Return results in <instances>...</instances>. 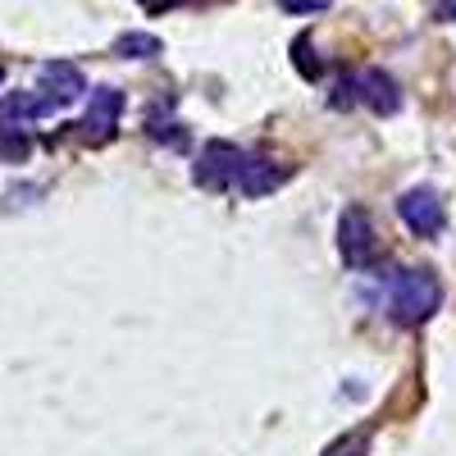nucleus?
Instances as JSON below:
<instances>
[{
    "instance_id": "7",
    "label": "nucleus",
    "mask_w": 456,
    "mask_h": 456,
    "mask_svg": "<svg viewBox=\"0 0 456 456\" xmlns=\"http://www.w3.org/2000/svg\"><path fill=\"white\" fill-rule=\"evenodd\" d=\"M37 87H42V96H51V101L64 110V105H73V101L87 92V78H83L78 64H69V60H46L42 69H37Z\"/></svg>"
},
{
    "instance_id": "6",
    "label": "nucleus",
    "mask_w": 456,
    "mask_h": 456,
    "mask_svg": "<svg viewBox=\"0 0 456 456\" xmlns=\"http://www.w3.org/2000/svg\"><path fill=\"white\" fill-rule=\"evenodd\" d=\"M124 92L119 87H92L87 92V110H83V128H87V137L92 142H105V137H114V128H119V119H124Z\"/></svg>"
},
{
    "instance_id": "8",
    "label": "nucleus",
    "mask_w": 456,
    "mask_h": 456,
    "mask_svg": "<svg viewBox=\"0 0 456 456\" xmlns=\"http://www.w3.org/2000/svg\"><path fill=\"white\" fill-rule=\"evenodd\" d=\"M292 178V169L283 165V160H265V156H247V165H242V178H238V192L242 197H270V192H279V187Z\"/></svg>"
},
{
    "instance_id": "3",
    "label": "nucleus",
    "mask_w": 456,
    "mask_h": 456,
    "mask_svg": "<svg viewBox=\"0 0 456 456\" xmlns=\"http://www.w3.org/2000/svg\"><path fill=\"white\" fill-rule=\"evenodd\" d=\"M242 165H247V151L215 137V142L201 146V156L192 165V178H197V187H206V192H228V187H238Z\"/></svg>"
},
{
    "instance_id": "13",
    "label": "nucleus",
    "mask_w": 456,
    "mask_h": 456,
    "mask_svg": "<svg viewBox=\"0 0 456 456\" xmlns=\"http://www.w3.org/2000/svg\"><path fill=\"white\" fill-rule=\"evenodd\" d=\"M292 60H297V69L306 73V78H320V64L311 55V37H297V42H292Z\"/></svg>"
},
{
    "instance_id": "14",
    "label": "nucleus",
    "mask_w": 456,
    "mask_h": 456,
    "mask_svg": "<svg viewBox=\"0 0 456 456\" xmlns=\"http://www.w3.org/2000/svg\"><path fill=\"white\" fill-rule=\"evenodd\" d=\"M279 10H288V14H320V10H329V0H279Z\"/></svg>"
},
{
    "instance_id": "10",
    "label": "nucleus",
    "mask_w": 456,
    "mask_h": 456,
    "mask_svg": "<svg viewBox=\"0 0 456 456\" xmlns=\"http://www.w3.org/2000/svg\"><path fill=\"white\" fill-rule=\"evenodd\" d=\"M165 46H160V37L156 32H124L119 42H114V55L119 60H156Z\"/></svg>"
},
{
    "instance_id": "9",
    "label": "nucleus",
    "mask_w": 456,
    "mask_h": 456,
    "mask_svg": "<svg viewBox=\"0 0 456 456\" xmlns=\"http://www.w3.org/2000/svg\"><path fill=\"white\" fill-rule=\"evenodd\" d=\"M60 105L42 92H10L5 101H0V119L10 124H28V119H46V114H55Z\"/></svg>"
},
{
    "instance_id": "16",
    "label": "nucleus",
    "mask_w": 456,
    "mask_h": 456,
    "mask_svg": "<svg viewBox=\"0 0 456 456\" xmlns=\"http://www.w3.org/2000/svg\"><path fill=\"white\" fill-rule=\"evenodd\" d=\"M0 83H5V73H0Z\"/></svg>"
},
{
    "instance_id": "15",
    "label": "nucleus",
    "mask_w": 456,
    "mask_h": 456,
    "mask_svg": "<svg viewBox=\"0 0 456 456\" xmlns=\"http://www.w3.org/2000/svg\"><path fill=\"white\" fill-rule=\"evenodd\" d=\"M438 14H443V19H452V23H456V0H443V5H438Z\"/></svg>"
},
{
    "instance_id": "11",
    "label": "nucleus",
    "mask_w": 456,
    "mask_h": 456,
    "mask_svg": "<svg viewBox=\"0 0 456 456\" xmlns=\"http://www.w3.org/2000/svg\"><path fill=\"white\" fill-rule=\"evenodd\" d=\"M28 151H32V142H28L23 124H10V119H0V156L19 165V160H28Z\"/></svg>"
},
{
    "instance_id": "2",
    "label": "nucleus",
    "mask_w": 456,
    "mask_h": 456,
    "mask_svg": "<svg viewBox=\"0 0 456 456\" xmlns=\"http://www.w3.org/2000/svg\"><path fill=\"white\" fill-rule=\"evenodd\" d=\"M329 105L333 110H352V105H365L374 114H397L402 110V87L393 73L384 69H356V73H342L329 92Z\"/></svg>"
},
{
    "instance_id": "1",
    "label": "nucleus",
    "mask_w": 456,
    "mask_h": 456,
    "mask_svg": "<svg viewBox=\"0 0 456 456\" xmlns=\"http://www.w3.org/2000/svg\"><path fill=\"white\" fill-rule=\"evenodd\" d=\"M443 306V283L434 270H397L393 283H388V320L397 329H420L438 315Z\"/></svg>"
},
{
    "instance_id": "12",
    "label": "nucleus",
    "mask_w": 456,
    "mask_h": 456,
    "mask_svg": "<svg viewBox=\"0 0 456 456\" xmlns=\"http://www.w3.org/2000/svg\"><path fill=\"white\" fill-rule=\"evenodd\" d=\"M365 452H370V434H365V429H356V434H342L324 456H365Z\"/></svg>"
},
{
    "instance_id": "4",
    "label": "nucleus",
    "mask_w": 456,
    "mask_h": 456,
    "mask_svg": "<svg viewBox=\"0 0 456 456\" xmlns=\"http://www.w3.org/2000/svg\"><path fill=\"white\" fill-rule=\"evenodd\" d=\"M338 256H342V265H347V270H365V265L374 260V219H370V210L365 206H347L338 215Z\"/></svg>"
},
{
    "instance_id": "5",
    "label": "nucleus",
    "mask_w": 456,
    "mask_h": 456,
    "mask_svg": "<svg viewBox=\"0 0 456 456\" xmlns=\"http://www.w3.org/2000/svg\"><path fill=\"white\" fill-rule=\"evenodd\" d=\"M397 219L415 238H438L447 215H443V201H438L434 187H406V192L397 197Z\"/></svg>"
}]
</instances>
